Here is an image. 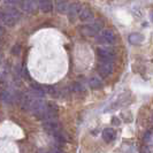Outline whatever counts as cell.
<instances>
[{
  "label": "cell",
  "mask_w": 153,
  "mask_h": 153,
  "mask_svg": "<svg viewBox=\"0 0 153 153\" xmlns=\"http://www.w3.org/2000/svg\"><path fill=\"white\" fill-rule=\"evenodd\" d=\"M97 54L99 56L100 61H113L114 59V52L105 47H99L97 50Z\"/></svg>",
  "instance_id": "cell-4"
},
{
  "label": "cell",
  "mask_w": 153,
  "mask_h": 153,
  "mask_svg": "<svg viewBox=\"0 0 153 153\" xmlns=\"http://www.w3.org/2000/svg\"><path fill=\"white\" fill-rule=\"evenodd\" d=\"M29 93L32 97H36V98H42L44 96V90L43 88L38 84H31L30 88H29Z\"/></svg>",
  "instance_id": "cell-8"
},
{
  "label": "cell",
  "mask_w": 153,
  "mask_h": 153,
  "mask_svg": "<svg viewBox=\"0 0 153 153\" xmlns=\"http://www.w3.org/2000/svg\"><path fill=\"white\" fill-rule=\"evenodd\" d=\"M151 21H152V22H153V12H152V13H151Z\"/></svg>",
  "instance_id": "cell-22"
},
{
  "label": "cell",
  "mask_w": 153,
  "mask_h": 153,
  "mask_svg": "<svg viewBox=\"0 0 153 153\" xmlns=\"http://www.w3.org/2000/svg\"><path fill=\"white\" fill-rule=\"evenodd\" d=\"M113 71V61H100L98 65V73L100 76L108 77Z\"/></svg>",
  "instance_id": "cell-3"
},
{
  "label": "cell",
  "mask_w": 153,
  "mask_h": 153,
  "mask_svg": "<svg viewBox=\"0 0 153 153\" xmlns=\"http://www.w3.org/2000/svg\"><path fill=\"white\" fill-rule=\"evenodd\" d=\"M128 40H129V43L131 45H139V44H142L144 42V37L138 32H134L129 36Z\"/></svg>",
  "instance_id": "cell-11"
},
{
  "label": "cell",
  "mask_w": 153,
  "mask_h": 153,
  "mask_svg": "<svg viewBox=\"0 0 153 153\" xmlns=\"http://www.w3.org/2000/svg\"><path fill=\"white\" fill-rule=\"evenodd\" d=\"M152 137H153L152 132L151 131H146L145 134H144V136H143V140L146 142V143H149V142L152 140Z\"/></svg>",
  "instance_id": "cell-18"
},
{
  "label": "cell",
  "mask_w": 153,
  "mask_h": 153,
  "mask_svg": "<svg viewBox=\"0 0 153 153\" xmlns=\"http://www.w3.org/2000/svg\"><path fill=\"white\" fill-rule=\"evenodd\" d=\"M44 128H45L46 131L51 132V134H58L61 131V128H60V124L58 123V121H47V122H44Z\"/></svg>",
  "instance_id": "cell-5"
},
{
  "label": "cell",
  "mask_w": 153,
  "mask_h": 153,
  "mask_svg": "<svg viewBox=\"0 0 153 153\" xmlns=\"http://www.w3.org/2000/svg\"><path fill=\"white\" fill-rule=\"evenodd\" d=\"M112 124L113 126H120V120L117 117H113L112 119Z\"/></svg>",
  "instance_id": "cell-19"
},
{
  "label": "cell",
  "mask_w": 153,
  "mask_h": 153,
  "mask_svg": "<svg viewBox=\"0 0 153 153\" xmlns=\"http://www.w3.org/2000/svg\"><path fill=\"white\" fill-rule=\"evenodd\" d=\"M100 29H101V23L93 22V23H89L86 25H83L81 28V32H82V35L88 36V37H94V36L98 35Z\"/></svg>",
  "instance_id": "cell-1"
},
{
  "label": "cell",
  "mask_w": 153,
  "mask_h": 153,
  "mask_svg": "<svg viewBox=\"0 0 153 153\" xmlns=\"http://www.w3.org/2000/svg\"><path fill=\"white\" fill-rule=\"evenodd\" d=\"M0 100L2 102H5V104H12L14 98L8 91H1L0 92Z\"/></svg>",
  "instance_id": "cell-13"
},
{
  "label": "cell",
  "mask_w": 153,
  "mask_h": 153,
  "mask_svg": "<svg viewBox=\"0 0 153 153\" xmlns=\"http://www.w3.org/2000/svg\"><path fill=\"white\" fill-rule=\"evenodd\" d=\"M78 17H79V20H81V21L86 22V21H92V20H93V17H94V15H93V13L91 12V9H90V8L81 7L79 13H78Z\"/></svg>",
  "instance_id": "cell-6"
},
{
  "label": "cell",
  "mask_w": 153,
  "mask_h": 153,
  "mask_svg": "<svg viewBox=\"0 0 153 153\" xmlns=\"http://www.w3.org/2000/svg\"><path fill=\"white\" fill-rule=\"evenodd\" d=\"M5 4H6V5H16L17 2H16V1H5Z\"/></svg>",
  "instance_id": "cell-21"
},
{
  "label": "cell",
  "mask_w": 153,
  "mask_h": 153,
  "mask_svg": "<svg viewBox=\"0 0 153 153\" xmlns=\"http://www.w3.org/2000/svg\"><path fill=\"white\" fill-rule=\"evenodd\" d=\"M54 137H55V140L56 142H59V143H63V142H66V136H65V134L60 131V132H58V134H55L54 135Z\"/></svg>",
  "instance_id": "cell-17"
},
{
  "label": "cell",
  "mask_w": 153,
  "mask_h": 153,
  "mask_svg": "<svg viewBox=\"0 0 153 153\" xmlns=\"http://www.w3.org/2000/svg\"><path fill=\"white\" fill-rule=\"evenodd\" d=\"M79 5L78 4H71L70 6H69V9H68V17L69 20L71 21V22H74L75 20H76L77 17H78V13H79Z\"/></svg>",
  "instance_id": "cell-7"
},
{
  "label": "cell",
  "mask_w": 153,
  "mask_h": 153,
  "mask_svg": "<svg viewBox=\"0 0 153 153\" xmlns=\"http://www.w3.org/2000/svg\"><path fill=\"white\" fill-rule=\"evenodd\" d=\"M73 91L76 92V93H81V92H84L85 89H84V86L82 85L81 82H76L75 84L73 85Z\"/></svg>",
  "instance_id": "cell-16"
},
{
  "label": "cell",
  "mask_w": 153,
  "mask_h": 153,
  "mask_svg": "<svg viewBox=\"0 0 153 153\" xmlns=\"http://www.w3.org/2000/svg\"><path fill=\"white\" fill-rule=\"evenodd\" d=\"M37 2L36 1H22L20 2V6L25 13H32L36 8H37Z\"/></svg>",
  "instance_id": "cell-10"
},
{
  "label": "cell",
  "mask_w": 153,
  "mask_h": 153,
  "mask_svg": "<svg viewBox=\"0 0 153 153\" xmlns=\"http://www.w3.org/2000/svg\"><path fill=\"white\" fill-rule=\"evenodd\" d=\"M97 40H98V43L102 44V45H109L115 40L114 32L112 30H109V29L101 31V33L99 36H97Z\"/></svg>",
  "instance_id": "cell-2"
},
{
  "label": "cell",
  "mask_w": 153,
  "mask_h": 153,
  "mask_svg": "<svg viewBox=\"0 0 153 153\" xmlns=\"http://www.w3.org/2000/svg\"><path fill=\"white\" fill-rule=\"evenodd\" d=\"M69 6L70 5H69L68 2H66V1H58L55 4V8H56V10L59 13H68Z\"/></svg>",
  "instance_id": "cell-12"
},
{
  "label": "cell",
  "mask_w": 153,
  "mask_h": 153,
  "mask_svg": "<svg viewBox=\"0 0 153 153\" xmlns=\"http://www.w3.org/2000/svg\"><path fill=\"white\" fill-rule=\"evenodd\" d=\"M38 4L39 8L43 10V12H50V10H52V2L51 1H38L37 2Z\"/></svg>",
  "instance_id": "cell-15"
},
{
  "label": "cell",
  "mask_w": 153,
  "mask_h": 153,
  "mask_svg": "<svg viewBox=\"0 0 153 153\" xmlns=\"http://www.w3.org/2000/svg\"><path fill=\"white\" fill-rule=\"evenodd\" d=\"M116 138V132L112 128H106L102 130V139L106 143H112Z\"/></svg>",
  "instance_id": "cell-9"
},
{
  "label": "cell",
  "mask_w": 153,
  "mask_h": 153,
  "mask_svg": "<svg viewBox=\"0 0 153 153\" xmlns=\"http://www.w3.org/2000/svg\"><path fill=\"white\" fill-rule=\"evenodd\" d=\"M89 85L91 86L92 89H100L102 86V82L99 77L97 76H92L90 79H89Z\"/></svg>",
  "instance_id": "cell-14"
},
{
  "label": "cell",
  "mask_w": 153,
  "mask_h": 153,
  "mask_svg": "<svg viewBox=\"0 0 153 153\" xmlns=\"http://www.w3.org/2000/svg\"><path fill=\"white\" fill-rule=\"evenodd\" d=\"M48 153H65V152L61 151L60 149H56V150H53V151H51V152H48Z\"/></svg>",
  "instance_id": "cell-20"
}]
</instances>
